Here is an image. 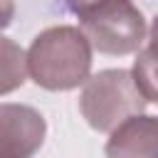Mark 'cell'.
Wrapping results in <instances>:
<instances>
[{
  "mask_svg": "<svg viewBox=\"0 0 158 158\" xmlns=\"http://www.w3.org/2000/svg\"><path fill=\"white\" fill-rule=\"evenodd\" d=\"M91 49L94 47L81 27H47L27 49L30 79L47 91H69L84 86L91 77Z\"/></svg>",
  "mask_w": 158,
  "mask_h": 158,
  "instance_id": "6da1fadb",
  "label": "cell"
},
{
  "mask_svg": "<svg viewBox=\"0 0 158 158\" xmlns=\"http://www.w3.org/2000/svg\"><path fill=\"white\" fill-rule=\"evenodd\" d=\"M148 99L138 89L131 69H101L86 79L79 111L94 131L111 133L126 118L143 114Z\"/></svg>",
  "mask_w": 158,
  "mask_h": 158,
  "instance_id": "7a4b0ae2",
  "label": "cell"
},
{
  "mask_svg": "<svg viewBox=\"0 0 158 158\" xmlns=\"http://www.w3.org/2000/svg\"><path fill=\"white\" fill-rule=\"evenodd\" d=\"M79 27L96 52L114 57L138 52L148 30L143 12L131 0H111L79 15Z\"/></svg>",
  "mask_w": 158,
  "mask_h": 158,
  "instance_id": "3957f363",
  "label": "cell"
},
{
  "mask_svg": "<svg viewBox=\"0 0 158 158\" xmlns=\"http://www.w3.org/2000/svg\"><path fill=\"white\" fill-rule=\"evenodd\" d=\"M44 133L47 123L37 109L7 101L0 106L2 158H32L44 143Z\"/></svg>",
  "mask_w": 158,
  "mask_h": 158,
  "instance_id": "277c9868",
  "label": "cell"
},
{
  "mask_svg": "<svg viewBox=\"0 0 158 158\" xmlns=\"http://www.w3.org/2000/svg\"><path fill=\"white\" fill-rule=\"evenodd\" d=\"M106 158H158V116L136 114L106 141Z\"/></svg>",
  "mask_w": 158,
  "mask_h": 158,
  "instance_id": "5b68a950",
  "label": "cell"
},
{
  "mask_svg": "<svg viewBox=\"0 0 158 158\" xmlns=\"http://www.w3.org/2000/svg\"><path fill=\"white\" fill-rule=\"evenodd\" d=\"M131 72L143 96L158 104V15L153 17V25L148 30V44L136 54Z\"/></svg>",
  "mask_w": 158,
  "mask_h": 158,
  "instance_id": "8992f818",
  "label": "cell"
},
{
  "mask_svg": "<svg viewBox=\"0 0 158 158\" xmlns=\"http://www.w3.org/2000/svg\"><path fill=\"white\" fill-rule=\"evenodd\" d=\"M104 2H111V0H67V5L72 7V12L77 17L89 12V10H94V7H99V5H104Z\"/></svg>",
  "mask_w": 158,
  "mask_h": 158,
  "instance_id": "52a82bcc",
  "label": "cell"
}]
</instances>
